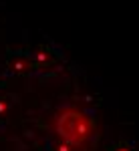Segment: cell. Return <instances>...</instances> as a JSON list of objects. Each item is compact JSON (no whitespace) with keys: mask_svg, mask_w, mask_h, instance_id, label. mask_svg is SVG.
<instances>
[{"mask_svg":"<svg viewBox=\"0 0 139 151\" xmlns=\"http://www.w3.org/2000/svg\"><path fill=\"white\" fill-rule=\"evenodd\" d=\"M57 123H58V131L60 135H65L67 139L73 141H83L89 137V121L83 115L79 109L75 107H65L60 109L57 115Z\"/></svg>","mask_w":139,"mask_h":151,"instance_id":"1","label":"cell"},{"mask_svg":"<svg viewBox=\"0 0 139 151\" xmlns=\"http://www.w3.org/2000/svg\"><path fill=\"white\" fill-rule=\"evenodd\" d=\"M28 69H30V60H28V58L14 57L10 60V70L12 73H26Z\"/></svg>","mask_w":139,"mask_h":151,"instance_id":"2","label":"cell"}]
</instances>
